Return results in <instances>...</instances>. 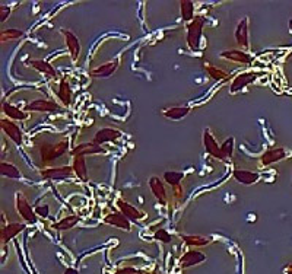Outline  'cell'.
I'll use <instances>...</instances> for the list:
<instances>
[{
    "label": "cell",
    "mask_w": 292,
    "mask_h": 274,
    "mask_svg": "<svg viewBox=\"0 0 292 274\" xmlns=\"http://www.w3.org/2000/svg\"><path fill=\"white\" fill-rule=\"evenodd\" d=\"M234 178L235 181L240 184H244V185H251L259 181L260 175L257 172H251V171H247V169H235L234 171Z\"/></svg>",
    "instance_id": "16"
},
{
    "label": "cell",
    "mask_w": 292,
    "mask_h": 274,
    "mask_svg": "<svg viewBox=\"0 0 292 274\" xmlns=\"http://www.w3.org/2000/svg\"><path fill=\"white\" fill-rule=\"evenodd\" d=\"M203 25H205L203 16H196V18L193 19L192 24L189 25V29H187V44H189L190 50H193V51L199 50Z\"/></svg>",
    "instance_id": "1"
},
{
    "label": "cell",
    "mask_w": 292,
    "mask_h": 274,
    "mask_svg": "<svg viewBox=\"0 0 292 274\" xmlns=\"http://www.w3.org/2000/svg\"><path fill=\"white\" fill-rule=\"evenodd\" d=\"M221 150H222V155L225 156V159H228L232 156V152H234V139L231 137L228 140L224 142V145L221 146Z\"/></svg>",
    "instance_id": "34"
},
{
    "label": "cell",
    "mask_w": 292,
    "mask_h": 274,
    "mask_svg": "<svg viewBox=\"0 0 292 274\" xmlns=\"http://www.w3.org/2000/svg\"><path fill=\"white\" fill-rule=\"evenodd\" d=\"M28 64L32 66L36 72H41V73L47 74V76H50V77H56L54 67H53L50 63L44 62V60H29Z\"/></svg>",
    "instance_id": "23"
},
{
    "label": "cell",
    "mask_w": 292,
    "mask_h": 274,
    "mask_svg": "<svg viewBox=\"0 0 292 274\" xmlns=\"http://www.w3.org/2000/svg\"><path fill=\"white\" fill-rule=\"evenodd\" d=\"M0 12H2V16H0V21H2V22H5V19L9 16L10 9H9V8H5V6H2V8H0Z\"/></svg>",
    "instance_id": "38"
},
{
    "label": "cell",
    "mask_w": 292,
    "mask_h": 274,
    "mask_svg": "<svg viewBox=\"0 0 292 274\" xmlns=\"http://www.w3.org/2000/svg\"><path fill=\"white\" fill-rule=\"evenodd\" d=\"M107 225H113L124 230H130V220L123 214V213H110L108 216L104 219Z\"/></svg>",
    "instance_id": "15"
},
{
    "label": "cell",
    "mask_w": 292,
    "mask_h": 274,
    "mask_svg": "<svg viewBox=\"0 0 292 274\" xmlns=\"http://www.w3.org/2000/svg\"><path fill=\"white\" fill-rule=\"evenodd\" d=\"M63 35L66 38V44H67V48L70 51V55H72L73 62H76L79 58V54H81V44H79V40L78 37L73 34L72 31H67L64 29Z\"/></svg>",
    "instance_id": "10"
},
{
    "label": "cell",
    "mask_w": 292,
    "mask_h": 274,
    "mask_svg": "<svg viewBox=\"0 0 292 274\" xmlns=\"http://www.w3.org/2000/svg\"><path fill=\"white\" fill-rule=\"evenodd\" d=\"M0 124H2L3 133H6V136L9 137L15 145L21 146V145H22V131H21V128L18 127V124H15L13 121L6 119H2Z\"/></svg>",
    "instance_id": "4"
},
{
    "label": "cell",
    "mask_w": 292,
    "mask_h": 274,
    "mask_svg": "<svg viewBox=\"0 0 292 274\" xmlns=\"http://www.w3.org/2000/svg\"><path fill=\"white\" fill-rule=\"evenodd\" d=\"M3 112H5L9 119L18 120V121H25V120H28V117H29L25 111H21L19 108H16V107L8 104V102L3 104Z\"/></svg>",
    "instance_id": "24"
},
{
    "label": "cell",
    "mask_w": 292,
    "mask_h": 274,
    "mask_svg": "<svg viewBox=\"0 0 292 274\" xmlns=\"http://www.w3.org/2000/svg\"><path fill=\"white\" fill-rule=\"evenodd\" d=\"M221 57H224V58H227V60H231V62H237V63L248 64L253 62V58H251L250 55L246 54V53H243V51H240V50L224 51V53H221Z\"/></svg>",
    "instance_id": "19"
},
{
    "label": "cell",
    "mask_w": 292,
    "mask_h": 274,
    "mask_svg": "<svg viewBox=\"0 0 292 274\" xmlns=\"http://www.w3.org/2000/svg\"><path fill=\"white\" fill-rule=\"evenodd\" d=\"M67 146H69V142L67 140H62L56 145H47L41 149V159L44 164H48L51 161L57 159L59 156L64 155L67 152Z\"/></svg>",
    "instance_id": "2"
},
{
    "label": "cell",
    "mask_w": 292,
    "mask_h": 274,
    "mask_svg": "<svg viewBox=\"0 0 292 274\" xmlns=\"http://www.w3.org/2000/svg\"><path fill=\"white\" fill-rule=\"evenodd\" d=\"M79 222V218L78 216H67L62 219L59 223H54L53 228L57 229V230H66V229H72L75 225H78Z\"/></svg>",
    "instance_id": "28"
},
{
    "label": "cell",
    "mask_w": 292,
    "mask_h": 274,
    "mask_svg": "<svg viewBox=\"0 0 292 274\" xmlns=\"http://www.w3.org/2000/svg\"><path fill=\"white\" fill-rule=\"evenodd\" d=\"M181 239L190 247H205L209 244V239L203 237H187V235H182Z\"/></svg>",
    "instance_id": "31"
},
{
    "label": "cell",
    "mask_w": 292,
    "mask_h": 274,
    "mask_svg": "<svg viewBox=\"0 0 292 274\" xmlns=\"http://www.w3.org/2000/svg\"><path fill=\"white\" fill-rule=\"evenodd\" d=\"M60 108L54 101L36 100L25 105V111H36V112H53Z\"/></svg>",
    "instance_id": "6"
},
{
    "label": "cell",
    "mask_w": 292,
    "mask_h": 274,
    "mask_svg": "<svg viewBox=\"0 0 292 274\" xmlns=\"http://www.w3.org/2000/svg\"><path fill=\"white\" fill-rule=\"evenodd\" d=\"M203 69H205L210 77H212V79H215V81H222V79H227V77H228V74L225 73V72H222L221 69L213 67V66L209 63L203 64Z\"/></svg>",
    "instance_id": "30"
},
{
    "label": "cell",
    "mask_w": 292,
    "mask_h": 274,
    "mask_svg": "<svg viewBox=\"0 0 292 274\" xmlns=\"http://www.w3.org/2000/svg\"><path fill=\"white\" fill-rule=\"evenodd\" d=\"M25 229L24 223H9L5 228L2 229V242L6 244L8 241H10L13 237H16L18 233H21Z\"/></svg>",
    "instance_id": "18"
},
{
    "label": "cell",
    "mask_w": 292,
    "mask_h": 274,
    "mask_svg": "<svg viewBox=\"0 0 292 274\" xmlns=\"http://www.w3.org/2000/svg\"><path fill=\"white\" fill-rule=\"evenodd\" d=\"M256 77H257V74H256V73L238 74L237 77H235V79L232 81V85H231V92H232V93H235V92L241 91V89H244L247 85H250V83L254 82Z\"/></svg>",
    "instance_id": "14"
},
{
    "label": "cell",
    "mask_w": 292,
    "mask_h": 274,
    "mask_svg": "<svg viewBox=\"0 0 292 274\" xmlns=\"http://www.w3.org/2000/svg\"><path fill=\"white\" fill-rule=\"evenodd\" d=\"M64 274H79V271L75 270V268H67V270L64 271Z\"/></svg>",
    "instance_id": "39"
},
{
    "label": "cell",
    "mask_w": 292,
    "mask_h": 274,
    "mask_svg": "<svg viewBox=\"0 0 292 274\" xmlns=\"http://www.w3.org/2000/svg\"><path fill=\"white\" fill-rule=\"evenodd\" d=\"M285 273L286 274H292V264H289L286 268H285Z\"/></svg>",
    "instance_id": "40"
},
{
    "label": "cell",
    "mask_w": 292,
    "mask_h": 274,
    "mask_svg": "<svg viewBox=\"0 0 292 274\" xmlns=\"http://www.w3.org/2000/svg\"><path fill=\"white\" fill-rule=\"evenodd\" d=\"M182 178H184V175L181 172H165L164 174L165 181L170 185H173V187H177L178 184L181 183Z\"/></svg>",
    "instance_id": "32"
},
{
    "label": "cell",
    "mask_w": 292,
    "mask_h": 274,
    "mask_svg": "<svg viewBox=\"0 0 292 274\" xmlns=\"http://www.w3.org/2000/svg\"><path fill=\"white\" fill-rule=\"evenodd\" d=\"M116 274H140V271H137V270H135V268H130V267H127V268L119 270Z\"/></svg>",
    "instance_id": "37"
},
{
    "label": "cell",
    "mask_w": 292,
    "mask_h": 274,
    "mask_svg": "<svg viewBox=\"0 0 292 274\" xmlns=\"http://www.w3.org/2000/svg\"><path fill=\"white\" fill-rule=\"evenodd\" d=\"M117 206H119L120 211L129 220H140L142 218H145V214L143 213H140V211L135 209L132 204H129L126 201L123 200H119L117 201Z\"/></svg>",
    "instance_id": "17"
},
{
    "label": "cell",
    "mask_w": 292,
    "mask_h": 274,
    "mask_svg": "<svg viewBox=\"0 0 292 274\" xmlns=\"http://www.w3.org/2000/svg\"><path fill=\"white\" fill-rule=\"evenodd\" d=\"M180 8H181V18L182 21L189 22L193 19V13H194V5L189 0H182L180 3Z\"/></svg>",
    "instance_id": "29"
},
{
    "label": "cell",
    "mask_w": 292,
    "mask_h": 274,
    "mask_svg": "<svg viewBox=\"0 0 292 274\" xmlns=\"http://www.w3.org/2000/svg\"><path fill=\"white\" fill-rule=\"evenodd\" d=\"M0 172L3 177H8V178H12V180H19L21 178V172L16 166L13 165L6 164V162H2L0 164Z\"/></svg>",
    "instance_id": "27"
},
{
    "label": "cell",
    "mask_w": 292,
    "mask_h": 274,
    "mask_svg": "<svg viewBox=\"0 0 292 274\" xmlns=\"http://www.w3.org/2000/svg\"><path fill=\"white\" fill-rule=\"evenodd\" d=\"M94 153H105V149H102L98 145L92 143H82L79 146H76L72 150L73 156H85V155H94Z\"/></svg>",
    "instance_id": "13"
},
{
    "label": "cell",
    "mask_w": 292,
    "mask_h": 274,
    "mask_svg": "<svg viewBox=\"0 0 292 274\" xmlns=\"http://www.w3.org/2000/svg\"><path fill=\"white\" fill-rule=\"evenodd\" d=\"M35 214L36 216H41V218H48V214H50L48 206H38L35 209Z\"/></svg>",
    "instance_id": "36"
},
{
    "label": "cell",
    "mask_w": 292,
    "mask_h": 274,
    "mask_svg": "<svg viewBox=\"0 0 292 274\" xmlns=\"http://www.w3.org/2000/svg\"><path fill=\"white\" fill-rule=\"evenodd\" d=\"M286 156V150L282 149V147H273V149H269L266 150L265 153L260 158V162L263 166H267V165H272L275 162H279L282 161L283 158Z\"/></svg>",
    "instance_id": "9"
},
{
    "label": "cell",
    "mask_w": 292,
    "mask_h": 274,
    "mask_svg": "<svg viewBox=\"0 0 292 274\" xmlns=\"http://www.w3.org/2000/svg\"><path fill=\"white\" fill-rule=\"evenodd\" d=\"M247 28H248V22H247V19H243L238 24L237 29H235V40H237L238 46L244 47V48L248 47V32H247Z\"/></svg>",
    "instance_id": "20"
},
{
    "label": "cell",
    "mask_w": 292,
    "mask_h": 274,
    "mask_svg": "<svg viewBox=\"0 0 292 274\" xmlns=\"http://www.w3.org/2000/svg\"><path fill=\"white\" fill-rule=\"evenodd\" d=\"M206 260V257L205 254H202L199 251H187L184 256L180 258V265H181L182 268H189V267H193V265L196 264H200L202 261H205Z\"/></svg>",
    "instance_id": "11"
},
{
    "label": "cell",
    "mask_w": 292,
    "mask_h": 274,
    "mask_svg": "<svg viewBox=\"0 0 292 274\" xmlns=\"http://www.w3.org/2000/svg\"><path fill=\"white\" fill-rule=\"evenodd\" d=\"M41 175L47 180H67L75 175V171L70 166H63V168H51V169H44Z\"/></svg>",
    "instance_id": "8"
},
{
    "label": "cell",
    "mask_w": 292,
    "mask_h": 274,
    "mask_svg": "<svg viewBox=\"0 0 292 274\" xmlns=\"http://www.w3.org/2000/svg\"><path fill=\"white\" fill-rule=\"evenodd\" d=\"M60 101L63 102L64 105H70V101H72V91H70V86L66 81H62L59 85V92H57Z\"/></svg>",
    "instance_id": "25"
},
{
    "label": "cell",
    "mask_w": 292,
    "mask_h": 274,
    "mask_svg": "<svg viewBox=\"0 0 292 274\" xmlns=\"http://www.w3.org/2000/svg\"><path fill=\"white\" fill-rule=\"evenodd\" d=\"M149 185H151V190L155 194V197L159 200V203H161V204H165V203H167V192H165V187L162 185V183H161V180L156 178V177L155 178H151Z\"/></svg>",
    "instance_id": "21"
},
{
    "label": "cell",
    "mask_w": 292,
    "mask_h": 274,
    "mask_svg": "<svg viewBox=\"0 0 292 274\" xmlns=\"http://www.w3.org/2000/svg\"><path fill=\"white\" fill-rule=\"evenodd\" d=\"M24 35L22 31L19 29H6V31H2V41H10V40H18Z\"/></svg>",
    "instance_id": "33"
},
{
    "label": "cell",
    "mask_w": 292,
    "mask_h": 274,
    "mask_svg": "<svg viewBox=\"0 0 292 274\" xmlns=\"http://www.w3.org/2000/svg\"><path fill=\"white\" fill-rule=\"evenodd\" d=\"M16 210L24 218V220H27L28 223H35L36 222L35 210H32V207L29 206L27 199L21 192L16 195Z\"/></svg>",
    "instance_id": "3"
},
{
    "label": "cell",
    "mask_w": 292,
    "mask_h": 274,
    "mask_svg": "<svg viewBox=\"0 0 292 274\" xmlns=\"http://www.w3.org/2000/svg\"><path fill=\"white\" fill-rule=\"evenodd\" d=\"M189 112H190V108H189V107H174V108H170V110H165L164 115L167 119L180 120L182 119V117H186Z\"/></svg>",
    "instance_id": "26"
},
{
    "label": "cell",
    "mask_w": 292,
    "mask_h": 274,
    "mask_svg": "<svg viewBox=\"0 0 292 274\" xmlns=\"http://www.w3.org/2000/svg\"><path fill=\"white\" fill-rule=\"evenodd\" d=\"M289 29H291V32H292V19H291V22H289Z\"/></svg>",
    "instance_id": "41"
},
{
    "label": "cell",
    "mask_w": 292,
    "mask_h": 274,
    "mask_svg": "<svg viewBox=\"0 0 292 274\" xmlns=\"http://www.w3.org/2000/svg\"><path fill=\"white\" fill-rule=\"evenodd\" d=\"M203 145H205V150H206L209 155H212L213 158H216V159H221V161H227L225 156L222 155L221 146H218L216 140H215L213 136L210 134L209 130H206L205 134H203Z\"/></svg>",
    "instance_id": "5"
},
{
    "label": "cell",
    "mask_w": 292,
    "mask_h": 274,
    "mask_svg": "<svg viewBox=\"0 0 292 274\" xmlns=\"http://www.w3.org/2000/svg\"><path fill=\"white\" fill-rule=\"evenodd\" d=\"M155 239L158 241H161V242H164V244H168L170 241H171V237H170V233L165 230V229H158L155 232V235H154Z\"/></svg>",
    "instance_id": "35"
},
{
    "label": "cell",
    "mask_w": 292,
    "mask_h": 274,
    "mask_svg": "<svg viewBox=\"0 0 292 274\" xmlns=\"http://www.w3.org/2000/svg\"><path fill=\"white\" fill-rule=\"evenodd\" d=\"M73 171L76 177H79L82 181L88 180V171L85 164V156H73Z\"/></svg>",
    "instance_id": "22"
},
{
    "label": "cell",
    "mask_w": 292,
    "mask_h": 274,
    "mask_svg": "<svg viewBox=\"0 0 292 274\" xmlns=\"http://www.w3.org/2000/svg\"><path fill=\"white\" fill-rule=\"evenodd\" d=\"M119 67V60H113L105 64H101L100 67L94 69L91 72L92 77H110L111 74H114V72Z\"/></svg>",
    "instance_id": "12"
},
{
    "label": "cell",
    "mask_w": 292,
    "mask_h": 274,
    "mask_svg": "<svg viewBox=\"0 0 292 274\" xmlns=\"http://www.w3.org/2000/svg\"><path fill=\"white\" fill-rule=\"evenodd\" d=\"M120 137H121V131L116 130V128H101L100 131H97V134L94 137V143L101 146V145H104L107 142H114V140H117Z\"/></svg>",
    "instance_id": "7"
}]
</instances>
